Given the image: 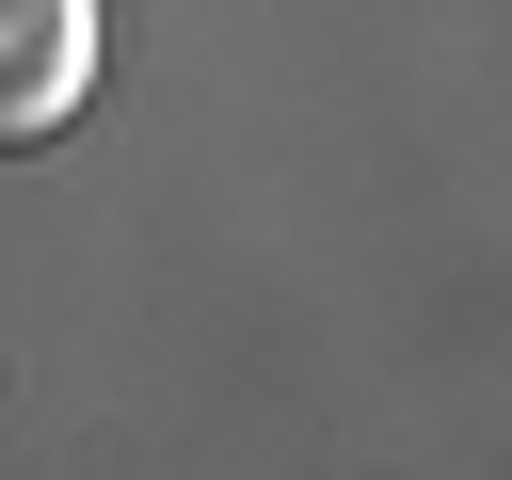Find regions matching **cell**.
I'll list each match as a JSON object with an SVG mask.
<instances>
[{"label": "cell", "mask_w": 512, "mask_h": 480, "mask_svg": "<svg viewBox=\"0 0 512 480\" xmlns=\"http://www.w3.org/2000/svg\"><path fill=\"white\" fill-rule=\"evenodd\" d=\"M96 96V0H0V160L64 144Z\"/></svg>", "instance_id": "1"}]
</instances>
